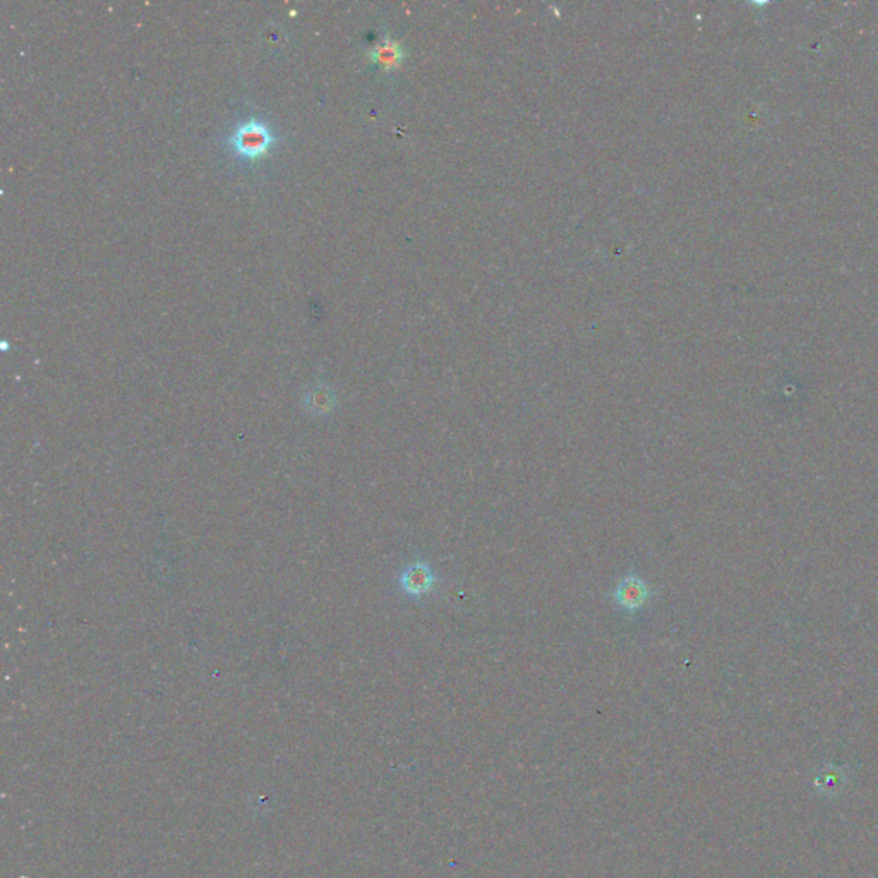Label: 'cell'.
<instances>
[{
  "label": "cell",
  "mask_w": 878,
  "mask_h": 878,
  "mask_svg": "<svg viewBox=\"0 0 878 878\" xmlns=\"http://www.w3.org/2000/svg\"><path fill=\"white\" fill-rule=\"evenodd\" d=\"M229 141L236 155L247 160H256L272 148L275 136L268 124L257 119H251L240 124Z\"/></svg>",
  "instance_id": "6da1fadb"
},
{
  "label": "cell",
  "mask_w": 878,
  "mask_h": 878,
  "mask_svg": "<svg viewBox=\"0 0 878 878\" xmlns=\"http://www.w3.org/2000/svg\"><path fill=\"white\" fill-rule=\"evenodd\" d=\"M650 599V589L645 580L635 573H628L620 580L613 590V600L628 613H637Z\"/></svg>",
  "instance_id": "7a4b0ae2"
},
{
  "label": "cell",
  "mask_w": 878,
  "mask_h": 878,
  "mask_svg": "<svg viewBox=\"0 0 878 878\" xmlns=\"http://www.w3.org/2000/svg\"><path fill=\"white\" fill-rule=\"evenodd\" d=\"M436 585V573L426 561H415L408 564L400 575L402 590L412 598H422L432 592Z\"/></svg>",
  "instance_id": "3957f363"
},
{
  "label": "cell",
  "mask_w": 878,
  "mask_h": 878,
  "mask_svg": "<svg viewBox=\"0 0 878 878\" xmlns=\"http://www.w3.org/2000/svg\"><path fill=\"white\" fill-rule=\"evenodd\" d=\"M367 57L371 63L380 65L383 71H393L404 63L406 50L402 48L400 43L395 42L391 38H383V40L374 43V46L369 50Z\"/></svg>",
  "instance_id": "277c9868"
},
{
  "label": "cell",
  "mask_w": 878,
  "mask_h": 878,
  "mask_svg": "<svg viewBox=\"0 0 878 878\" xmlns=\"http://www.w3.org/2000/svg\"><path fill=\"white\" fill-rule=\"evenodd\" d=\"M305 404L314 414H328L335 407V395L326 386H316L307 393Z\"/></svg>",
  "instance_id": "5b68a950"
}]
</instances>
